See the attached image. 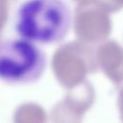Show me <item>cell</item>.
<instances>
[{"label": "cell", "instance_id": "6da1fadb", "mask_svg": "<svg viewBox=\"0 0 123 123\" xmlns=\"http://www.w3.org/2000/svg\"><path fill=\"white\" fill-rule=\"evenodd\" d=\"M72 13L64 0H25L16 10V35L35 44L59 43L67 36Z\"/></svg>", "mask_w": 123, "mask_h": 123}, {"label": "cell", "instance_id": "7a4b0ae2", "mask_svg": "<svg viewBox=\"0 0 123 123\" xmlns=\"http://www.w3.org/2000/svg\"><path fill=\"white\" fill-rule=\"evenodd\" d=\"M46 67L44 52L24 38L0 41V81L12 86L36 83Z\"/></svg>", "mask_w": 123, "mask_h": 123}]
</instances>
